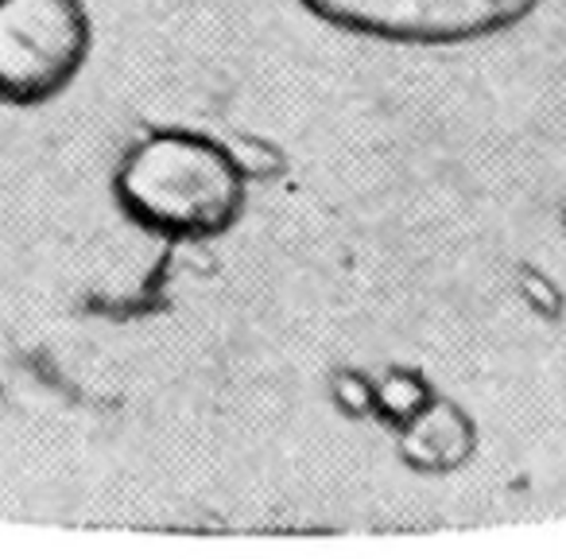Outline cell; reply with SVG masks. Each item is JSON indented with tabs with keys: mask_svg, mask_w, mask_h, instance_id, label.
I'll return each mask as SVG.
<instances>
[{
	"mask_svg": "<svg viewBox=\"0 0 566 559\" xmlns=\"http://www.w3.org/2000/svg\"><path fill=\"white\" fill-rule=\"evenodd\" d=\"M94 55L86 0H0V102L32 110L63 97Z\"/></svg>",
	"mask_w": 566,
	"mask_h": 559,
	"instance_id": "2",
	"label": "cell"
},
{
	"mask_svg": "<svg viewBox=\"0 0 566 559\" xmlns=\"http://www.w3.org/2000/svg\"><path fill=\"white\" fill-rule=\"evenodd\" d=\"M120 214L164 241H213L241 221L249 179L221 141L195 128H159L125 152L113 175Z\"/></svg>",
	"mask_w": 566,
	"mask_h": 559,
	"instance_id": "1",
	"label": "cell"
},
{
	"mask_svg": "<svg viewBox=\"0 0 566 559\" xmlns=\"http://www.w3.org/2000/svg\"><path fill=\"white\" fill-rule=\"evenodd\" d=\"M543 0H300L315 20L357 40L458 48L524 24Z\"/></svg>",
	"mask_w": 566,
	"mask_h": 559,
	"instance_id": "3",
	"label": "cell"
}]
</instances>
